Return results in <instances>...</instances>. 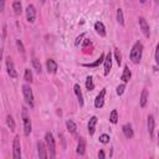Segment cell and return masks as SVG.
<instances>
[{
    "label": "cell",
    "mask_w": 159,
    "mask_h": 159,
    "mask_svg": "<svg viewBox=\"0 0 159 159\" xmlns=\"http://www.w3.org/2000/svg\"><path fill=\"white\" fill-rule=\"evenodd\" d=\"M21 118H22V124H24V134L25 135H30L32 125H31V119H30V116H29V112H27L26 107H22Z\"/></svg>",
    "instance_id": "3957f363"
},
{
    "label": "cell",
    "mask_w": 159,
    "mask_h": 159,
    "mask_svg": "<svg viewBox=\"0 0 159 159\" xmlns=\"http://www.w3.org/2000/svg\"><path fill=\"white\" fill-rule=\"evenodd\" d=\"M94 30H96V32H97L99 36H102V37H104V36L107 35L106 27H104L103 22H101V21H97V22L94 24Z\"/></svg>",
    "instance_id": "5bb4252c"
},
{
    "label": "cell",
    "mask_w": 159,
    "mask_h": 159,
    "mask_svg": "<svg viewBox=\"0 0 159 159\" xmlns=\"http://www.w3.org/2000/svg\"><path fill=\"white\" fill-rule=\"evenodd\" d=\"M154 125H155V122H154V117L152 114L148 116V133H149V137L153 138V132H154Z\"/></svg>",
    "instance_id": "d6986e66"
},
{
    "label": "cell",
    "mask_w": 159,
    "mask_h": 159,
    "mask_svg": "<svg viewBox=\"0 0 159 159\" xmlns=\"http://www.w3.org/2000/svg\"><path fill=\"white\" fill-rule=\"evenodd\" d=\"M46 68H47V72L48 73H56L57 72V68H58V66H57V62L55 61V60H52V58H48L47 61H46Z\"/></svg>",
    "instance_id": "8fae6325"
},
{
    "label": "cell",
    "mask_w": 159,
    "mask_h": 159,
    "mask_svg": "<svg viewBox=\"0 0 159 159\" xmlns=\"http://www.w3.org/2000/svg\"><path fill=\"white\" fill-rule=\"evenodd\" d=\"M22 94H24V98H25L26 103L31 108H34V106H35V103H34V93H32V89H31V87L29 84H24L22 86Z\"/></svg>",
    "instance_id": "277c9868"
},
{
    "label": "cell",
    "mask_w": 159,
    "mask_h": 159,
    "mask_svg": "<svg viewBox=\"0 0 159 159\" xmlns=\"http://www.w3.org/2000/svg\"><path fill=\"white\" fill-rule=\"evenodd\" d=\"M25 12H26V20L29 22H31V24L35 22V20H36V9H35V6L32 4H29L27 5Z\"/></svg>",
    "instance_id": "8992f818"
},
{
    "label": "cell",
    "mask_w": 159,
    "mask_h": 159,
    "mask_svg": "<svg viewBox=\"0 0 159 159\" xmlns=\"http://www.w3.org/2000/svg\"><path fill=\"white\" fill-rule=\"evenodd\" d=\"M6 70H7V73H9L10 77H12V78H16L17 77V72H16L15 66H14V62H12V60L10 57L6 58Z\"/></svg>",
    "instance_id": "9c48e42d"
},
{
    "label": "cell",
    "mask_w": 159,
    "mask_h": 159,
    "mask_svg": "<svg viewBox=\"0 0 159 159\" xmlns=\"http://www.w3.org/2000/svg\"><path fill=\"white\" fill-rule=\"evenodd\" d=\"M76 152H77L78 155H83V154H84V152H86V139H84V138L81 137V138L78 139Z\"/></svg>",
    "instance_id": "4fadbf2b"
},
{
    "label": "cell",
    "mask_w": 159,
    "mask_h": 159,
    "mask_svg": "<svg viewBox=\"0 0 159 159\" xmlns=\"http://www.w3.org/2000/svg\"><path fill=\"white\" fill-rule=\"evenodd\" d=\"M83 37H84V34H81V35H80V36L76 39V42H75V45H76V46H78V45H80V42L82 41V39H83Z\"/></svg>",
    "instance_id": "e575fe53"
},
{
    "label": "cell",
    "mask_w": 159,
    "mask_h": 159,
    "mask_svg": "<svg viewBox=\"0 0 159 159\" xmlns=\"http://www.w3.org/2000/svg\"><path fill=\"white\" fill-rule=\"evenodd\" d=\"M86 88H87L88 91H92V89L94 88V83H93V78H92L91 76H88V77L86 78Z\"/></svg>",
    "instance_id": "d4e9b609"
},
{
    "label": "cell",
    "mask_w": 159,
    "mask_h": 159,
    "mask_svg": "<svg viewBox=\"0 0 159 159\" xmlns=\"http://www.w3.org/2000/svg\"><path fill=\"white\" fill-rule=\"evenodd\" d=\"M98 139H99V142H101L102 144H107V143L109 142V135H108V134H101Z\"/></svg>",
    "instance_id": "1f68e13d"
},
{
    "label": "cell",
    "mask_w": 159,
    "mask_h": 159,
    "mask_svg": "<svg viewBox=\"0 0 159 159\" xmlns=\"http://www.w3.org/2000/svg\"><path fill=\"white\" fill-rule=\"evenodd\" d=\"M97 120H98V118H97L96 116H93V117L89 118V122H88V133H89V135H93V134H94Z\"/></svg>",
    "instance_id": "9a60e30c"
},
{
    "label": "cell",
    "mask_w": 159,
    "mask_h": 159,
    "mask_svg": "<svg viewBox=\"0 0 159 159\" xmlns=\"http://www.w3.org/2000/svg\"><path fill=\"white\" fill-rule=\"evenodd\" d=\"M117 21L120 25H124V17H123V10L122 9H117Z\"/></svg>",
    "instance_id": "83f0119b"
},
{
    "label": "cell",
    "mask_w": 159,
    "mask_h": 159,
    "mask_svg": "<svg viewBox=\"0 0 159 159\" xmlns=\"http://www.w3.org/2000/svg\"><path fill=\"white\" fill-rule=\"evenodd\" d=\"M104 58H106V56H104V53H102L94 62H92V63H84L83 66H84V67H98L102 62H104Z\"/></svg>",
    "instance_id": "ffe728a7"
},
{
    "label": "cell",
    "mask_w": 159,
    "mask_h": 159,
    "mask_svg": "<svg viewBox=\"0 0 159 159\" xmlns=\"http://www.w3.org/2000/svg\"><path fill=\"white\" fill-rule=\"evenodd\" d=\"M47 147L42 143V142H37V154H39V159H48L47 155Z\"/></svg>",
    "instance_id": "52a82bcc"
},
{
    "label": "cell",
    "mask_w": 159,
    "mask_h": 159,
    "mask_svg": "<svg viewBox=\"0 0 159 159\" xmlns=\"http://www.w3.org/2000/svg\"><path fill=\"white\" fill-rule=\"evenodd\" d=\"M114 57H116V61H117V63L119 66L122 63V55H120V52H119L118 48H114Z\"/></svg>",
    "instance_id": "f546056e"
},
{
    "label": "cell",
    "mask_w": 159,
    "mask_h": 159,
    "mask_svg": "<svg viewBox=\"0 0 159 159\" xmlns=\"http://www.w3.org/2000/svg\"><path fill=\"white\" fill-rule=\"evenodd\" d=\"M45 142H46V147H47L50 159H55V157H56V142H55V138H53L52 133L48 132V133L45 134Z\"/></svg>",
    "instance_id": "7a4b0ae2"
},
{
    "label": "cell",
    "mask_w": 159,
    "mask_h": 159,
    "mask_svg": "<svg viewBox=\"0 0 159 159\" xmlns=\"http://www.w3.org/2000/svg\"><path fill=\"white\" fill-rule=\"evenodd\" d=\"M103 63H104V75L107 76L109 73L111 68H112V53L111 52H108L106 55V58H104V62Z\"/></svg>",
    "instance_id": "7c38bea8"
},
{
    "label": "cell",
    "mask_w": 159,
    "mask_h": 159,
    "mask_svg": "<svg viewBox=\"0 0 159 159\" xmlns=\"http://www.w3.org/2000/svg\"><path fill=\"white\" fill-rule=\"evenodd\" d=\"M122 132H123L124 137H125V138H128V139L133 138V135H134V133H133V129H132V125H130V124H124V125L122 127Z\"/></svg>",
    "instance_id": "e0dca14e"
},
{
    "label": "cell",
    "mask_w": 159,
    "mask_h": 159,
    "mask_svg": "<svg viewBox=\"0 0 159 159\" xmlns=\"http://www.w3.org/2000/svg\"><path fill=\"white\" fill-rule=\"evenodd\" d=\"M12 159H21V144L17 135L14 138L12 142Z\"/></svg>",
    "instance_id": "5b68a950"
},
{
    "label": "cell",
    "mask_w": 159,
    "mask_h": 159,
    "mask_svg": "<svg viewBox=\"0 0 159 159\" xmlns=\"http://www.w3.org/2000/svg\"><path fill=\"white\" fill-rule=\"evenodd\" d=\"M2 9H4V1L0 2V11H2Z\"/></svg>",
    "instance_id": "74e56055"
},
{
    "label": "cell",
    "mask_w": 159,
    "mask_h": 159,
    "mask_svg": "<svg viewBox=\"0 0 159 159\" xmlns=\"http://www.w3.org/2000/svg\"><path fill=\"white\" fill-rule=\"evenodd\" d=\"M147 101H148V91L144 88L142 91V94H140V107H145Z\"/></svg>",
    "instance_id": "7402d4cb"
},
{
    "label": "cell",
    "mask_w": 159,
    "mask_h": 159,
    "mask_svg": "<svg viewBox=\"0 0 159 159\" xmlns=\"http://www.w3.org/2000/svg\"><path fill=\"white\" fill-rule=\"evenodd\" d=\"M109 122L113 123V124H116L118 122V112H117V109H113L111 112V114H109Z\"/></svg>",
    "instance_id": "cb8c5ba5"
},
{
    "label": "cell",
    "mask_w": 159,
    "mask_h": 159,
    "mask_svg": "<svg viewBox=\"0 0 159 159\" xmlns=\"http://www.w3.org/2000/svg\"><path fill=\"white\" fill-rule=\"evenodd\" d=\"M24 78L26 82H32V72L30 68H25V73H24Z\"/></svg>",
    "instance_id": "484cf974"
},
{
    "label": "cell",
    "mask_w": 159,
    "mask_h": 159,
    "mask_svg": "<svg viewBox=\"0 0 159 159\" xmlns=\"http://www.w3.org/2000/svg\"><path fill=\"white\" fill-rule=\"evenodd\" d=\"M16 46H17V48H19V51L24 55L25 53V48H24V45H22V42H21V40H16Z\"/></svg>",
    "instance_id": "d6a6232c"
},
{
    "label": "cell",
    "mask_w": 159,
    "mask_h": 159,
    "mask_svg": "<svg viewBox=\"0 0 159 159\" xmlns=\"http://www.w3.org/2000/svg\"><path fill=\"white\" fill-rule=\"evenodd\" d=\"M5 35H6V25H4L2 27V39H5Z\"/></svg>",
    "instance_id": "8d00e7d4"
},
{
    "label": "cell",
    "mask_w": 159,
    "mask_h": 159,
    "mask_svg": "<svg viewBox=\"0 0 159 159\" xmlns=\"http://www.w3.org/2000/svg\"><path fill=\"white\" fill-rule=\"evenodd\" d=\"M124 89H125V83H120L117 86V94L118 96H122L124 93Z\"/></svg>",
    "instance_id": "4dcf8cb0"
},
{
    "label": "cell",
    "mask_w": 159,
    "mask_h": 159,
    "mask_svg": "<svg viewBox=\"0 0 159 159\" xmlns=\"http://www.w3.org/2000/svg\"><path fill=\"white\" fill-rule=\"evenodd\" d=\"M66 127H67V129H68V132H70L71 134H76L77 127H76V123H75L73 120H71V119L66 120Z\"/></svg>",
    "instance_id": "44dd1931"
},
{
    "label": "cell",
    "mask_w": 159,
    "mask_h": 159,
    "mask_svg": "<svg viewBox=\"0 0 159 159\" xmlns=\"http://www.w3.org/2000/svg\"><path fill=\"white\" fill-rule=\"evenodd\" d=\"M6 123H7V125L11 130H15V122H14V118L10 114L6 116Z\"/></svg>",
    "instance_id": "4316f807"
},
{
    "label": "cell",
    "mask_w": 159,
    "mask_h": 159,
    "mask_svg": "<svg viewBox=\"0 0 159 159\" xmlns=\"http://www.w3.org/2000/svg\"><path fill=\"white\" fill-rule=\"evenodd\" d=\"M130 77H132V72H130L129 67H128V66H124L123 73H122V76H120V80H122L124 83H127V82H129Z\"/></svg>",
    "instance_id": "ac0fdd59"
},
{
    "label": "cell",
    "mask_w": 159,
    "mask_h": 159,
    "mask_svg": "<svg viewBox=\"0 0 159 159\" xmlns=\"http://www.w3.org/2000/svg\"><path fill=\"white\" fill-rule=\"evenodd\" d=\"M155 62H157V65H159V42H158L157 50H155Z\"/></svg>",
    "instance_id": "836d02e7"
},
{
    "label": "cell",
    "mask_w": 159,
    "mask_h": 159,
    "mask_svg": "<svg viewBox=\"0 0 159 159\" xmlns=\"http://www.w3.org/2000/svg\"><path fill=\"white\" fill-rule=\"evenodd\" d=\"M104 97H106V88H102L101 92L97 94L94 99V107L96 108H102L104 104Z\"/></svg>",
    "instance_id": "ba28073f"
},
{
    "label": "cell",
    "mask_w": 159,
    "mask_h": 159,
    "mask_svg": "<svg viewBox=\"0 0 159 159\" xmlns=\"http://www.w3.org/2000/svg\"><path fill=\"white\" fill-rule=\"evenodd\" d=\"M73 91H75V93H76V97H77V99H78V103H80V106L82 107L83 104H84V102H83V96H82V92H81V87H80V84H75L73 86Z\"/></svg>",
    "instance_id": "2e32d148"
},
{
    "label": "cell",
    "mask_w": 159,
    "mask_h": 159,
    "mask_svg": "<svg viewBox=\"0 0 159 159\" xmlns=\"http://www.w3.org/2000/svg\"><path fill=\"white\" fill-rule=\"evenodd\" d=\"M158 145H159V130H158Z\"/></svg>",
    "instance_id": "f35d334b"
},
{
    "label": "cell",
    "mask_w": 159,
    "mask_h": 159,
    "mask_svg": "<svg viewBox=\"0 0 159 159\" xmlns=\"http://www.w3.org/2000/svg\"><path fill=\"white\" fill-rule=\"evenodd\" d=\"M139 26H140V30L143 31V34H144V36L145 37H149V35H150V30H149V25H148V22H147V20L144 19V17H139Z\"/></svg>",
    "instance_id": "30bf717a"
},
{
    "label": "cell",
    "mask_w": 159,
    "mask_h": 159,
    "mask_svg": "<svg viewBox=\"0 0 159 159\" xmlns=\"http://www.w3.org/2000/svg\"><path fill=\"white\" fill-rule=\"evenodd\" d=\"M12 9H14V11H15L16 15L21 14V11H22V5H21V2H20V1H14V2H12Z\"/></svg>",
    "instance_id": "603a6c76"
},
{
    "label": "cell",
    "mask_w": 159,
    "mask_h": 159,
    "mask_svg": "<svg viewBox=\"0 0 159 159\" xmlns=\"http://www.w3.org/2000/svg\"><path fill=\"white\" fill-rule=\"evenodd\" d=\"M98 159H106V155H104V150L103 149H99V152H98Z\"/></svg>",
    "instance_id": "d590c367"
},
{
    "label": "cell",
    "mask_w": 159,
    "mask_h": 159,
    "mask_svg": "<svg viewBox=\"0 0 159 159\" xmlns=\"http://www.w3.org/2000/svg\"><path fill=\"white\" fill-rule=\"evenodd\" d=\"M142 52H143V45H142L140 41H137L133 45L132 50H130V55H129L130 56V61L133 63H139L140 58H142Z\"/></svg>",
    "instance_id": "6da1fadb"
},
{
    "label": "cell",
    "mask_w": 159,
    "mask_h": 159,
    "mask_svg": "<svg viewBox=\"0 0 159 159\" xmlns=\"http://www.w3.org/2000/svg\"><path fill=\"white\" fill-rule=\"evenodd\" d=\"M32 66H34V68L36 70V72H39V73H41V63H40V61L37 60V58H32Z\"/></svg>",
    "instance_id": "f1b7e54d"
}]
</instances>
